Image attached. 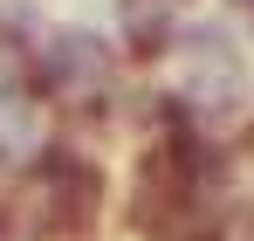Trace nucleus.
<instances>
[{
    "instance_id": "39448f33",
    "label": "nucleus",
    "mask_w": 254,
    "mask_h": 241,
    "mask_svg": "<svg viewBox=\"0 0 254 241\" xmlns=\"http://www.w3.org/2000/svg\"><path fill=\"white\" fill-rule=\"evenodd\" d=\"M179 35H186L179 0H117V48L130 62H172Z\"/></svg>"
},
{
    "instance_id": "f257e3e1",
    "label": "nucleus",
    "mask_w": 254,
    "mask_h": 241,
    "mask_svg": "<svg viewBox=\"0 0 254 241\" xmlns=\"http://www.w3.org/2000/svg\"><path fill=\"white\" fill-rule=\"evenodd\" d=\"M254 97V62L234 41L227 21H186V35L172 48V97H158V118L179 124H234Z\"/></svg>"
},
{
    "instance_id": "f03ea898",
    "label": "nucleus",
    "mask_w": 254,
    "mask_h": 241,
    "mask_svg": "<svg viewBox=\"0 0 254 241\" xmlns=\"http://www.w3.org/2000/svg\"><path fill=\"white\" fill-rule=\"evenodd\" d=\"M21 76L35 83V97L48 111L103 118V104L117 97V55H110V41L89 35V28H55V35L35 41V55H28Z\"/></svg>"
},
{
    "instance_id": "7ed1b4c3",
    "label": "nucleus",
    "mask_w": 254,
    "mask_h": 241,
    "mask_svg": "<svg viewBox=\"0 0 254 241\" xmlns=\"http://www.w3.org/2000/svg\"><path fill=\"white\" fill-rule=\"evenodd\" d=\"M21 214H28V235H89L103 214V165L83 159L76 145H48L21 172Z\"/></svg>"
},
{
    "instance_id": "0eeeda50",
    "label": "nucleus",
    "mask_w": 254,
    "mask_h": 241,
    "mask_svg": "<svg viewBox=\"0 0 254 241\" xmlns=\"http://www.w3.org/2000/svg\"><path fill=\"white\" fill-rule=\"evenodd\" d=\"M151 241H234L227 235V207H206V214H192V221H172L165 235H151Z\"/></svg>"
},
{
    "instance_id": "1a4fd4ad",
    "label": "nucleus",
    "mask_w": 254,
    "mask_h": 241,
    "mask_svg": "<svg viewBox=\"0 0 254 241\" xmlns=\"http://www.w3.org/2000/svg\"><path fill=\"white\" fill-rule=\"evenodd\" d=\"M248 7H254V0H248Z\"/></svg>"
},
{
    "instance_id": "423d86ee",
    "label": "nucleus",
    "mask_w": 254,
    "mask_h": 241,
    "mask_svg": "<svg viewBox=\"0 0 254 241\" xmlns=\"http://www.w3.org/2000/svg\"><path fill=\"white\" fill-rule=\"evenodd\" d=\"M220 145H227V207H254V118Z\"/></svg>"
},
{
    "instance_id": "6e6552de",
    "label": "nucleus",
    "mask_w": 254,
    "mask_h": 241,
    "mask_svg": "<svg viewBox=\"0 0 254 241\" xmlns=\"http://www.w3.org/2000/svg\"><path fill=\"white\" fill-rule=\"evenodd\" d=\"M227 235H234V241H254V207H227Z\"/></svg>"
},
{
    "instance_id": "20e7f679",
    "label": "nucleus",
    "mask_w": 254,
    "mask_h": 241,
    "mask_svg": "<svg viewBox=\"0 0 254 241\" xmlns=\"http://www.w3.org/2000/svg\"><path fill=\"white\" fill-rule=\"evenodd\" d=\"M48 152V104L35 97L28 76H7L0 83V165H28Z\"/></svg>"
}]
</instances>
